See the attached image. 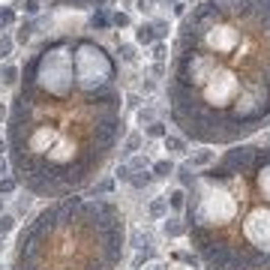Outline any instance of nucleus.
I'll return each mask as SVG.
<instances>
[{"label": "nucleus", "mask_w": 270, "mask_h": 270, "mask_svg": "<svg viewBox=\"0 0 270 270\" xmlns=\"http://www.w3.org/2000/svg\"><path fill=\"white\" fill-rule=\"evenodd\" d=\"M171 120L204 144H234L270 120V0H198L174 39Z\"/></svg>", "instance_id": "nucleus-1"}, {"label": "nucleus", "mask_w": 270, "mask_h": 270, "mask_svg": "<svg viewBox=\"0 0 270 270\" xmlns=\"http://www.w3.org/2000/svg\"><path fill=\"white\" fill-rule=\"evenodd\" d=\"M186 189V234L207 270H270V147H231Z\"/></svg>", "instance_id": "nucleus-2"}, {"label": "nucleus", "mask_w": 270, "mask_h": 270, "mask_svg": "<svg viewBox=\"0 0 270 270\" xmlns=\"http://www.w3.org/2000/svg\"><path fill=\"white\" fill-rule=\"evenodd\" d=\"M135 42H138V45H153V42H156V33H153V24H150V21H141V24L135 27Z\"/></svg>", "instance_id": "nucleus-3"}, {"label": "nucleus", "mask_w": 270, "mask_h": 270, "mask_svg": "<svg viewBox=\"0 0 270 270\" xmlns=\"http://www.w3.org/2000/svg\"><path fill=\"white\" fill-rule=\"evenodd\" d=\"M126 183H129L132 189H144V186H150V183H153V171H132Z\"/></svg>", "instance_id": "nucleus-4"}, {"label": "nucleus", "mask_w": 270, "mask_h": 270, "mask_svg": "<svg viewBox=\"0 0 270 270\" xmlns=\"http://www.w3.org/2000/svg\"><path fill=\"white\" fill-rule=\"evenodd\" d=\"M18 78H21V69H18V66H12V63H3V66H0V84L12 87Z\"/></svg>", "instance_id": "nucleus-5"}, {"label": "nucleus", "mask_w": 270, "mask_h": 270, "mask_svg": "<svg viewBox=\"0 0 270 270\" xmlns=\"http://www.w3.org/2000/svg\"><path fill=\"white\" fill-rule=\"evenodd\" d=\"M162 231H165V237H183L186 234V222L183 219H165V225H162Z\"/></svg>", "instance_id": "nucleus-6"}, {"label": "nucleus", "mask_w": 270, "mask_h": 270, "mask_svg": "<svg viewBox=\"0 0 270 270\" xmlns=\"http://www.w3.org/2000/svg\"><path fill=\"white\" fill-rule=\"evenodd\" d=\"M117 57H120V63H135L138 60V51H135L132 42H120L117 45Z\"/></svg>", "instance_id": "nucleus-7"}, {"label": "nucleus", "mask_w": 270, "mask_h": 270, "mask_svg": "<svg viewBox=\"0 0 270 270\" xmlns=\"http://www.w3.org/2000/svg\"><path fill=\"white\" fill-rule=\"evenodd\" d=\"M90 27H93V30H108V27H111V15H108L105 9H96V12L90 15Z\"/></svg>", "instance_id": "nucleus-8"}, {"label": "nucleus", "mask_w": 270, "mask_h": 270, "mask_svg": "<svg viewBox=\"0 0 270 270\" xmlns=\"http://www.w3.org/2000/svg\"><path fill=\"white\" fill-rule=\"evenodd\" d=\"M213 159H216V153H213V150H198L186 165H189V168H201V165H210Z\"/></svg>", "instance_id": "nucleus-9"}, {"label": "nucleus", "mask_w": 270, "mask_h": 270, "mask_svg": "<svg viewBox=\"0 0 270 270\" xmlns=\"http://www.w3.org/2000/svg\"><path fill=\"white\" fill-rule=\"evenodd\" d=\"M162 144H165V150H168V153H186V141H183L180 135H165V138H162Z\"/></svg>", "instance_id": "nucleus-10"}, {"label": "nucleus", "mask_w": 270, "mask_h": 270, "mask_svg": "<svg viewBox=\"0 0 270 270\" xmlns=\"http://www.w3.org/2000/svg\"><path fill=\"white\" fill-rule=\"evenodd\" d=\"M150 171H153V177H168V174H174V162L171 159H156L153 165H150Z\"/></svg>", "instance_id": "nucleus-11"}, {"label": "nucleus", "mask_w": 270, "mask_h": 270, "mask_svg": "<svg viewBox=\"0 0 270 270\" xmlns=\"http://www.w3.org/2000/svg\"><path fill=\"white\" fill-rule=\"evenodd\" d=\"M165 201H168V207H174V210H183V207H186V189H171L168 195H165Z\"/></svg>", "instance_id": "nucleus-12"}, {"label": "nucleus", "mask_w": 270, "mask_h": 270, "mask_svg": "<svg viewBox=\"0 0 270 270\" xmlns=\"http://www.w3.org/2000/svg\"><path fill=\"white\" fill-rule=\"evenodd\" d=\"M30 36H33V21H21L18 30H15V42H18V45H27Z\"/></svg>", "instance_id": "nucleus-13"}, {"label": "nucleus", "mask_w": 270, "mask_h": 270, "mask_svg": "<svg viewBox=\"0 0 270 270\" xmlns=\"http://www.w3.org/2000/svg\"><path fill=\"white\" fill-rule=\"evenodd\" d=\"M12 24H15V9L12 6H0V30H6Z\"/></svg>", "instance_id": "nucleus-14"}, {"label": "nucleus", "mask_w": 270, "mask_h": 270, "mask_svg": "<svg viewBox=\"0 0 270 270\" xmlns=\"http://www.w3.org/2000/svg\"><path fill=\"white\" fill-rule=\"evenodd\" d=\"M12 48H15V39L12 36H0V60H6V57H12Z\"/></svg>", "instance_id": "nucleus-15"}, {"label": "nucleus", "mask_w": 270, "mask_h": 270, "mask_svg": "<svg viewBox=\"0 0 270 270\" xmlns=\"http://www.w3.org/2000/svg\"><path fill=\"white\" fill-rule=\"evenodd\" d=\"M150 24H153V33H156V42H162V39H165V36H168V21H165V18H156V21H150Z\"/></svg>", "instance_id": "nucleus-16"}, {"label": "nucleus", "mask_w": 270, "mask_h": 270, "mask_svg": "<svg viewBox=\"0 0 270 270\" xmlns=\"http://www.w3.org/2000/svg\"><path fill=\"white\" fill-rule=\"evenodd\" d=\"M126 165H129V171H150V165H153V162H150L147 156H132Z\"/></svg>", "instance_id": "nucleus-17"}, {"label": "nucleus", "mask_w": 270, "mask_h": 270, "mask_svg": "<svg viewBox=\"0 0 270 270\" xmlns=\"http://www.w3.org/2000/svg\"><path fill=\"white\" fill-rule=\"evenodd\" d=\"M165 207H168L165 198H153V201H150V216H153V219H162V216H165Z\"/></svg>", "instance_id": "nucleus-18"}, {"label": "nucleus", "mask_w": 270, "mask_h": 270, "mask_svg": "<svg viewBox=\"0 0 270 270\" xmlns=\"http://www.w3.org/2000/svg\"><path fill=\"white\" fill-rule=\"evenodd\" d=\"M144 132L150 135V138H165V135H168V126H165L162 120H156V123H150V126L144 129Z\"/></svg>", "instance_id": "nucleus-19"}, {"label": "nucleus", "mask_w": 270, "mask_h": 270, "mask_svg": "<svg viewBox=\"0 0 270 270\" xmlns=\"http://www.w3.org/2000/svg\"><path fill=\"white\" fill-rule=\"evenodd\" d=\"M21 9H24V15H39L42 12V0H21Z\"/></svg>", "instance_id": "nucleus-20"}, {"label": "nucleus", "mask_w": 270, "mask_h": 270, "mask_svg": "<svg viewBox=\"0 0 270 270\" xmlns=\"http://www.w3.org/2000/svg\"><path fill=\"white\" fill-rule=\"evenodd\" d=\"M129 24H132L129 12H111V27H129Z\"/></svg>", "instance_id": "nucleus-21"}, {"label": "nucleus", "mask_w": 270, "mask_h": 270, "mask_svg": "<svg viewBox=\"0 0 270 270\" xmlns=\"http://www.w3.org/2000/svg\"><path fill=\"white\" fill-rule=\"evenodd\" d=\"M135 117H138V123H141L144 129H147L150 123H156V114H153L150 108H138V114H135Z\"/></svg>", "instance_id": "nucleus-22"}, {"label": "nucleus", "mask_w": 270, "mask_h": 270, "mask_svg": "<svg viewBox=\"0 0 270 270\" xmlns=\"http://www.w3.org/2000/svg\"><path fill=\"white\" fill-rule=\"evenodd\" d=\"M165 57H168V45L165 42H153V60L156 63H165Z\"/></svg>", "instance_id": "nucleus-23"}, {"label": "nucleus", "mask_w": 270, "mask_h": 270, "mask_svg": "<svg viewBox=\"0 0 270 270\" xmlns=\"http://www.w3.org/2000/svg\"><path fill=\"white\" fill-rule=\"evenodd\" d=\"M138 147H141V135L135 132V135H129V138H126V144H123V153H126V156H132Z\"/></svg>", "instance_id": "nucleus-24"}, {"label": "nucleus", "mask_w": 270, "mask_h": 270, "mask_svg": "<svg viewBox=\"0 0 270 270\" xmlns=\"http://www.w3.org/2000/svg\"><path fill=\"white\" fill-rule=\"evenodd\" d=\"M15 228V216H9V213H0V237L9 234Z\"/></svg>", "instance_id": "nucleus-25"}, {"label": "nucleus", "mask_w": 270, "mask_h": 270, "mask_svg": "<svg viewBox=\"0 0 270 270\" xmlns=\"http://www.w3.org/2000/svg\"><path fill=\"white\" fill-rule=\"evenodd\" d=\"M15 186H18V180H15V177H0V195L15 192Z\"/></svg>", "instance_id": "nucleus-26"}, {"label": "nucleus", "mask_w": 270, "mask_h": 270, "mask_svg": "<svg viewBox=\"0 0 270 270\" xmlns=\"http://www.w3.org/2000/svg\"><path fill=\"white\" fill-rule=\"evenodd\" d=\"M177 174H180V183H183V186H189V183H192V168H189V165H180Z\"/></svg>", "instance_id": "nucleus-27"}, {"label": "nucleus", "mask_w": 270, "mask_h": 270, "mask_svg": "<svg viewBox=\"0 0 270 270\" xmlns=\"http://www.w3.org/2000/svg\"><path fill=\"white\" fill-rule=\"evenodd\" d=\"M132 246H135V249H144V246H150V240H147V234L135 231V234H132Z\"/></svg>", "instance_id": "nucleus-28"}, {"label": "nucleus", "mask_w": 270, "mask_h": 270, "mask_svg": "<svg viewBox=\"0 0 270 270\" xmlns=\"http://www.w3.org/2000/svg\"><path fill=\"white\" fill-rule=\"evenodd\" d=\"M111 189H114V180H102L96 186V192H111Z\"/></svg>", "instance_id": "nucleus-29"}, {"label": "nucleus", "mask_w": 270, "mask_h": 270, "mask_svg": "<svg viewBox=\"0 0 270 270\" xmlns=\"http://www.w3.org/2000/svg\"><path fill=\"white\" fill-rule=\"evenodd\" d=\"M126 105H129V108H138V105H141V96H138V93H129V96H126Z\"/></svg>", "instance_id": "nucleus-30"}, {"label": "nucleus", "mask_w": 270, "mask_h": 270, "mask_svg": "<svg viewBox=\"0 0 270 270\" xmlns=\"http://www.w3.org/2000/svg\"><path fill=\"white\" fill-rule=\"evenodd\" d=\"M129 174H132V171H129V165H126V162L117 168V177H120V180H129Z\"/></svg>", "instance_id": "nucleus-31"}, {"label": "nucleus", "mask_w": 270, "mask_h": 270, "mask_svg": "<svg viewBox=\"0 0 270 270\" xmlns=\"http://www.w3.org/2000/svg\"><path fill=\"white\" fill-rule=\"evenodd\" d=\"M174 15H180V18L186 15V3H183V0H177V3H174Z\"/></svg>", "instance_id": "nucleus-32"}, {"label": "nucleus", "mask_w": 270, "mask_h": 270, "mask_svg": "<svg viewBox=\"0 0 270 270\" xmlns=\"http://www.w3.org/2000/svg\"><path fill=\"white\" fill-rule=\"evenodd\" d=\"M138 9H141V12H150V9H153V0H138Z\"/></svg>", "instance_id": "nucleus-33"}, {"label": "nucleus", "mask_w": 270, "mask_h": 270, "mask_svg": "<svg viewBox=\"0 0 270 270\" xmlns=\"http://www.w3.org/2000/svg\"><path fill=\"white\" fill-rule=\"evenodd\" d=\"M153 75L162 78V75H165V63H153Z\"/></svg>", "instance_id": "nucleus-34"}, {"label": "nucleus", "mask_w": 270, "mask_h": 270, "mask_svg": "<svg viewBox=\"0 0 270 270\" xmlns=\"http://www.w3.org/2000/svg\"><path fill=\"white\" fill-rule=\"evenodd\" d=\"M6 117H9V105H6V102H0V123H3Z\"/></svg>", "instance_id": "nucleus-35"}, {"label": "nucleus", "mask_w": 270, "mask_h": 270, "mask_svg": "<svg viewBox=\"0 0 270 270\" xmlns=\"http://www.w3.org/2000/svg\"><path fill=\"white\" fill-rule=\"evenodd\" d=\"M144 261H147V252H138V255H135V270L141 267V264H144Z\"/></svg>", "instance_id": "nucleus-36"}, {"label": "nucleus", "mask_w": 270, "mask_h": 270, "mask_svg": "<svg viewBox=\"0 0 270 270\" xmlns=\"http://www.w3.org/2000/svg\"><path fill=\"white\" fill-rule=\"evenodd\" d=\"M6 174H9V162L0 156V177H6Z\"/></svg>", "instance_id": "nucleus-37"}, {"label": "nucleus", "mask_w": 270, "mask_h": 270, "mask_svg": "<svg viewBox=\"0 0 270 270\" xmlns=\"http://www.w3.org/2000/svg\"><path fill=\"white\" fill-rule=\"evenodd\" d=\"M3 153H6V141L0 138V156H3Z\"/></svg>", "instance_id": "nucleus-38"}, {"label": "nucleus", "mask_w": 270, "mask_h": 270, "mask_svg": "<svg viewBox=\"0 0 270 270\" xmlns=\"http://www.w3.org/2000/svg\"><path fill=\"white\" fill-rule=\"evenodd\" d=\"M153 3H171V6H174V3H177V0H153Z\"/></svg>", "instance_id": "nucleus-39"}, {"label": "nucleus", "mask_w": 270, "mask_h": 270, "mask_svg": "<svg viewBox=\"0 0 270 270\" xmlns=\"http://www.w3.org/2000/svg\"><path fill=\"white\" fill-rule=\"evenodd\" d=\"M0 210H3V198H0Z\"/></svg>", "instance_id": "nucleus-40"}]
</instances>
